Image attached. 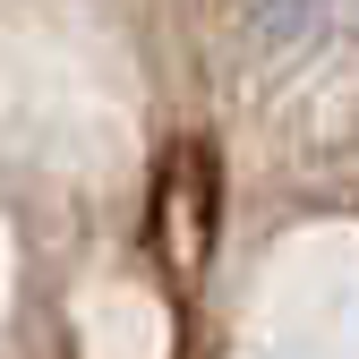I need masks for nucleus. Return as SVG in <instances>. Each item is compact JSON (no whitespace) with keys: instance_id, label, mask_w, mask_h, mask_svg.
Here are the masks:
<instances>
[{"instance_id":"nucleus-1","label":"nucleus","mask_w":359,"mask_h":359,"mask_svg":"<svg viewBox=\"0 0 359 359\" xmlns=\"http://www.w3.org/2000/svg\"><path fill=\"white\" fill-rule=\"evenodd\" d=\"M248 34H274V43H317L325 9H248Z\"/></svg>"}]
</instances>
